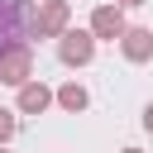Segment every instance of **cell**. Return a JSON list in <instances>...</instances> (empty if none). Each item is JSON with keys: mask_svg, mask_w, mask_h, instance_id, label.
<instances>
[{"mask_svg": "<svg viewBox=\"0 0 153 153\" xmlns=\"http://www.w3.org/2000/svg\"><path fill=\"white\" fill-rule=\"evenodd\" d=\"M29 33H38L33 5L29 0H0V48L5 43H29Z\"/></svg>", "mask_w": 153, "mask_h": 153, "instance_id": "cell-1", "label": "cell"}, {"mask_svg": "<svg viewBox=\"0 0 153 153\" xmlns=\"http://www.w3.org/2000/svg\"><path fill=\"white\" fill-rule=\"evenodd\" d=\"M115 5H120V10H134V5H143V0H115Z\"/></svg>", "mask_w": 153, "mask_h": 153, "instance_id": "cell-11", "label": "cell"}, {"mask_svg": "<svg viewBox=\"0 0 153 153\" xmlns=\"http://www.w3.org/2000/svg\"><path fill=\"white\" fill-rule=\"evenodd\" d=\"M33 76V48L29 43H5L0 48V81L5 86H24Z\"/></svg>", "mask_w": 153, "mask_h": 153, "instance_id": "cell-3", "label": "cell"}, {"mask_svg": "<svg viewBox=\"0 0 153 153\" xmlns=\"http://www.w3.org/2000/svg\"><path fill=\"white\" fill-rule=\"evenodd\" d=\"M57 57L67 67H91L96 62V33L91 29H62L57 33Z\"/></svg>", "mask_w": 153, "mask_h": 153, "instance_id": "cell-2", "label": "cell"}, {"mask_svg": "<svg viewBox=\"0 0 153 153\" xmlns=\"http://www.w3.org/2000/svg\"><path fill=\"white\" fill-rule=\"evenodd\" d=\"M33 19H38V38H57L72 24V5L67 0H38L33 5Z\"/></svg>", "mask_w": 153, "mask_h": 153, "instance_id": "cell-4", "label": "cell"}, {"mask_svg": "<svg viewBox=\"0 0 153 153\" xmlns=\"http://www.w3.org/2000/svg\"><path fill=\"white\" fill-rule=\"evenodd\" d=\"M53 100L67 110V115H81L86 105H91V96H86V86H76V81H62L57 91H53Z\"/></svg>", "mask_w": 153, "mask_h": 153, "instance_id": "cell-8", "label": "cell"}, {"mask_svg": "<svg viewBox=\"0 0 153 153\" xmlns=\"http://www.w3.org/2000/svg\"><path fill=\"white\" fill-rule=\"evenodd\" d=\"M91 33H96V43H100V38L115 43V38L124 33V10H120V5H96V10H91Z\"/></svg>", "mask_w": 153, "mask_h": 153, "instance_id": "cell-5", "label": "cell"}, {"mask_svg": "<svg viewBox=\"0 0 153 153\" xmlns=\"http://www.w3.org/2000/svg\"><path fill=\"white\" fill-rule=\"evenodd\" d=\"M120 53H124V62H148L153 57V29H129L124 24V33H120Z\"/></svg>", "mask_w": 153, "mask_h": 153, "instance_id": "cell-6", "label": "cell"}, {"mask_svg": "<svg viewBox=\"0 0 153 153\" xmlns=\"http://www.w3.org/2000/svg\"><path fill=\"white\" fill-rule=\"evenodd\" d=\"M0 153H10V148H5V143H0Z\"/></svg>", "mask_w": 153, "mask_h": 153, "instance_id": "cell-13", "label": "cell"}, {"mask_svg": "<svg viewBox=\"0 0 153 153\" xmlns=\"http://www.w3.org/2000/svg\"><path fill=\"white\" fill-rule=\"evenodd\" d=\"M14 91H19V100H14V105H19V115H43V110L53 105V91H48L43 81H33V76H29L24 86H14Z\"/></svg>", "mask_w": 153, "mask_h": 153, "instance_id": "cell-7", "label": "cell"}, {"mask_svg": "<svg viewBox=\"0 0 153 153\" xmlns=\"http://www.w3.org/2000/svg\"><path fill=\"white\" fill-rule=\"evenodd\" d=\"M143 129H148V134H153V100H148V105H143Z\"/></svg>", "mask_w": 153, "mask_h": 153, "instance_id": "cell-10", "label": "cell"}, {"mask_svg": "<svg viewBox=\"0 0 153 153\" xmlns=\"http://www.w3.org/2000/svg\"><path fill=\"white\" fill-rule=\"evenodd\" d=\"M124 153H143V148H124Z\"/></svg>", "mask_w": 153, "mask_h": 153, "instance_id": "cell-12", "label": "cell"}, {"mask_svg": "<svg viewBox=\"0 0 153 153\" xmlns=\"http://www.w3.org/2000/svg\"><path fill=\"white\" fill-rule=\"evenodd\" d=\"M14 129H19L14 110H0V143H10V139H14Z\"/></svg>", "mask_w": 153, "mask_h": 153, "instance_id": "cell-9", "label": "cell"}]
</instances>
